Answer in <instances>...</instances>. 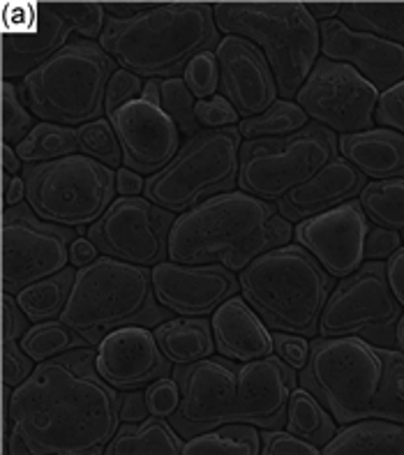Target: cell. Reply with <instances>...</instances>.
<instances>
[{"label": "cell", "mask_w": 404, "mask_h": 455, "mask_svg": "<svg viewBox=\"0 0 404 455\" xmlns=\"http://www.w3.org/2000/svg\"><path fill=\"white\" fill-rule=\"evenodd\" d=\"M98 349L42 361L21 387H5V449L12 455L107 453L121 427V395L102 379Z\"/></svg>", "instance_id": "6da1fadb"}, {"label": "cell", "mask_w": 404, "mask_h": 455, "mask_svg": "<svg viewBox=\"0 0 404 455\" xmlns=\"http://www.w3.org/2000/svg\"><path fill=\"white\" fill-rule=\"evenodd\" d=\"M296 227L277 204L248 192H226L176 218L169 236V261L190 266L218 264L241 273L257 257L284 248Z\"/></svg>", "instance_id": "7a4b0ae2"}, {"label": "cell", "mask_w": 404, "mask_h": 455, "mask_svg": "<svg viewBox=\"0 0 404 455\" xmlns=\"http://www.w3.org/2000/svg\"><path fill=\"white\" fill-rule=\"evenodd\" d=\"M219 28L208 3L153 5L132 19H107L99 46L141 79H176L194 56L218 52Z\"/></svg>", "instance_id": "3957f363"}, {"label": "cell", "mask_w": 404, "mask_h": 455, "mask_svg": "<svg viewBox=\"0 0 404 455\" xmlns=\"http://www.w3.org/2000/svg\"><path fill=\"white\" fill-rule=\"evenodd\" d=\"M169 319L171 312L157 300L150 268L104 254L76 268L75 287L60 315V322L88 347H98L107 335L125 326L155 329Z\"/></svg>", "instance_id": "277c9868"}, {"label": "cell", "mask_w": 404, "mask_h": 455, "mask_svg": "<svg viewBox=\"0 0 404 455\" xmlns=\"http://www.w3.org/2000/svg\"><path fill=\"white\" fill-rule=\"evenodd\" d=\"M241 294L273 333L317 338L335 277L305 248L289 243L261 254L238 273Z\"/></svg>", "instance_id": "5b68a950"}, {"label": "cell", "mask_w": 404, "mask_h": 455, "mask_svg": "<svg viewBox=\"0 0 404 455\" xmlns=\"http://www.w3.org/2000/svg\"><path fill=\"white\" fill-rule=\"evenodd\" d=\"M213 12L219 33L245 37L259 46L280 98L294 100L321 52V26L305 3H218Z\"/></svg>", "instance_id": "8992f818"}, {"label": "cell", "mask_w": 404, "mask_h": 455, "mask_svg": "<svg viewBox=\"0 0 404 455\" xmlns=\"http://www.w3.org/2000/svg\"><path fill=\"white\" fill-rule=\"evenodd\" d=\"M118 69L99 42L72 40L17 84L23 104L42 123L81 127L107 114V88Z\"/></svg>", "instance_id": "52a82bcc"}, {"label": "cell", "mask_w": 404, "mask_h": 455, "mask_svg": "<svg viewBox=\"0 0 404 455\" xmlns=\"http://www.w3.org/2000/svg\"><path fill=\"white\" fill-rule=\"evenodd\" d=\"M386 375V347L363 338H312L298 384L314 395L340 426L372 419Z\"/></svg>", "instance_id": "ba28073f"}, {"label": "cell", "mask_w": 404, "mask_h": 455, "mask_svg": "<svg viewBox=\"0 0 404 455\" xmlns=\"http://www.w3.org/2000/svg\"><path fill=\"white\" fill-rule=\"evenodd\" d=\"M242 134L236 127L202 130L178 156L146 179L144 196L164 211L183 215L213 196L234 192L241 176Z\"/></svg>", "instance_id": "9c48e42d"}, {"label": "cell", "mask_w": 404, "mask_h": 455, "mask_svg": "<svg viewBox=\"0 0 404 455\" xmlns=\"http://www.w3.org/2000/svg\"><path fill=\"white\" fill-rule=\"evenodd\" d=\"M26 199L35 215L51 225L88 234L115 202V172L76 153L60 160L26 164Z\"/></svg>", "instance_id": "30bf717a"}, {"label": "cell", "mask_w": 404, "mask_h": 455, "mask_svg": "<svg viewBox=\"0 0 404 455\" xmlns=\"http://www.w3.org/2000/svg\"><path fill=\"white\" fill-rule=\"evenodd\" d=\"M337 141V134L319 123L289 137L242 141L238 190L277 204L340 156Z\"/></svg>", "instance_id": "8fae6325"}, {"label": "cell", "mask_w": 404, "mask_h": 455, "mask_svg": "<svg viewBox=\"0 0 404 455\" xmlns=\"http://www.w3.org/2000/svg\"><path fill=\"white\" fill-rule=\"evenodd\" d=\"M402 306L388 284L384 261H365L353 275L335 284L323 307L321 338H363L369 345L395 349Z\"/></svg>", "instance_id": "7c38bea8"}, {"label": "cell", "mask_w": 404, "mask_h": 455, "mask_svg": "<svg viewBox=\"0 0 404 455\" xmlns=\"http://www.w3.org/2000/svg\"><path fill=\"white\" fill-rule=\"evenodd\" d=\"M76 231L51 225L28 204L3 211V294L17 296L30 284L65 271Z\"/></svg>", "instance_id": "4fadbf2b"}, {"label": "cell", "mask_w": 404, "mask_h": 455, "mask_svg": "<svg viewBox=\"0 0 404 455\" xmlns=\"http://www.w3.org/2000/svg\"><path fill=\"white\" fill-rule=\"evenodd\" d=\"M176 218L146 196H118L86 238L104 257L153 268L169 261V236Z\"/></svg>", "instance_id": "5bb4252c"}, {"label": "cell", "mask_w": 404, "mask_h": 455, "mask_svg": "<svg viewBox=\"0 0 404 455\" xmlns=\"http://www.w3.org/2000/svg\"><path fill=\"white\" fill-rule=\"evenodd\" d=\"M381 92L360 72L346 63L319 58L305 86L296 95L312 123L335 134H358L375 130Z\"/></svg>", "instance_id": "9a60e30c"}, {"label": "cell", "mask_w": 404, "mask_h": 455, "mask_svg": "<svg viewBox=\"0 0 404 455\" xmlns=\"http://www.w3.org/2000/svg\"><path fill=\"white\" fill-rule=\"evenodd\" d=\"M171 377L178 381L180 404L169 416V423L185 442L225 423H236V361L210 356L190 365H173Z\"/></svg>", "instance_id": "2e32d148"}, {"label": "cell", "mask_w": 404, "mask_h": 455, "mask_svg": "<svg viewBox=\"0 0 404 455\" xmlns=\"http://www.w3.org/2000/svg\"><path fill=\"white\" fill-rule=\"evenodd\" d=\"M369 218L358 199L342 206L314 215L298 222L294 241L305 248L321 268L335 280H345L365 264V238H368Z\"/></svg>", "instance_id": "e0dca14e"}, {"label": "cell", "mask_w": 404, "mask_h": 455, "mask_svg": "<svg viewBox=\"0 0 404 455\" xmlns=\"http://www.w3.org/2000/svg\"><path fill=\"white\" fill-rule=\"evenodd\" d=\"M123 148V167L144 176H155L183 148L178 125L164 111L146 100H132L109 116Z\"/></svg>", "instance_id": "ac0fdd59"}, {"label": "cell", "mask_w": 404, "mask_h": 455, "mask_svg": "<svg viewBox=\"0 0 404 455\" xmlns=\"http://www.w3.org/2000/svg\"><path fill=\"white\" fill-rule=\"evenodd\" d=\"M150 275L160 306L176 317H208L241 291L236 273L218 264L162 261L150 268Z\"/></svg>", "instance_id": "d6986e66"}, {"label": "cell", "mask_w": 404, "mask_h": 455, "mask_svg": "<svg viewBox=\"0 0 404 455\" xmlns=\"http://www.w3.org/2000/svg\"><path fill=\"white\" fill-rule=\"evenodd\" d=\"M215 56L219 63V95L234 104L241 121L261 116L277 102L275 76L259 46L245 37L226 35Z\"/></svg>", "instance_id": "ffe728a7"}, {"label": "cell", "mask_w": 404, "mask_h": 455, "mask_svg": "<svg viewBox=\"0 0 404 455\" xmlns=\"http://www.w3.org/2000/svg\"><path fill=\"white\" fill-rule=\"evenodd\" d=\"M98 372L115 391H139L173 372L171 361L162 354L155 333L144 326H125L99 342Z\"/></svg>", "instance_id": "44dd1931"}, {"label": "cell", "mask_w": 404, "mask_h": 455, "mask_svg": "<svg viewBox=\"0 0 404 455\" xmlns=\"http://www.w3.org/2000/svg\"><path fill=\"white\" fill-rule=\"evenodd\" d=\"M296 384L298 370L275 354L238 363L236 423H250L259 430H282Z\"/></svg>", "instance_id": "7402d4cb"}, {"label": "cell", "mask_w": 404, "mask_h": 455, "mask_svg": "<svg viewBox=\"0 0 404 455\" xmlns=\"http://www.w3.org/2000/svg\"><path fill=\"white\" fill-rule=\"evenodd\" d=\"M321 26V53L335 63L352 65L379 92L391 91L404 81V44H395L369 33H358L340 21Z\"/></svg>", "instance_id": "603a6c76"}, {"label": "cell", "mask_w": 404, "mask_h": 455, "mask_svg": "<svg viewBox=\"0 0 404 455\" xmlns=\"http://www.w3.org/2000/svg\"><path fill=\"white\" fill-rule=\"evenodd\" d=\"M72 42V28L51 5H33L26 28H5L3 33V79H26L49 58Z\"/></svg>", "instance_id": "cb8c5ba5"}, {"label": "cell", "mask_w": 404, "mask_h": 455, "mask_svg": "<svg viewBox=\"0 0 404 455\" xmlns=\"http://www.w3.org/2000/svg\"><path fill=\"white\" fill-rule=\"evenodd\" d=\"M365 173L358 172L352 162L337 156L329 162L321 172L305 185L289 192L284 199L277 202V211L291 225H298L303 220H310L314 215H321L326 211L342 206V204L358 199L365 190Z\"/></svg>", "instance_id": "d4e9b609"}, {"label": "cell", "mask_w": 404, "mask_h": 455, "mask_svg": "<svg viewBox=\"0 0 404 455\" xmlns=\"http://www.w3.org/2000/svg\"><path fill=\"white\" fill-rule=\"evenodd\" d=\"M213 323L215 347L219 356L248 363L257 358H265L275 354L273 331L264 323V319L252 310L248 300L234 296L210 315Z\"/></svg>", "instance_id": "484cf974"}, {"label": "cell", "mask_w": 404, "mask_h": 455, "mask_svg": "<svg viewBox=\"0 0 404 455\" xmlns=\"http://www.w3.org/2000/svg\"><path fill=\"white\" fill-rule=\"evenodd\" d=\"M340 156L368 179H404V134L391 127H375L368 132L342 134Z\"/></svg>", "instance_id": "4316f807"}, {"label": "cell", "mask_w": 404, "mask_h": 455, "mask_svg": "<svg viewBox=\"0 0 404 455\" xmlns=\"http://www.w3.org/2000/svg\"><path fill=\"white\" fill-rule=\"evenodd\" d=\"M326 455H404V423L363 419L337 430Z\"/></svg>", "instance_id": "83f0119b"}, {"label": "cell", "mask_w": 404, "mask_h": 455, "mask_svg": "<svg viewBox=\"0 0 404 455\" xmlns=\"http://www.w3.org/2000/svg\"><path fill=\"white\" fill-rule=\"evenodd\" d=\"M153 333L162 354L173 365L196 363L218 352L213 323L206 317H171L169 322L155 326Z\"/></svg>", "instance_id": "f1b7e54d"}, {"label": "cell", "mask_w": 404, "mask_h": 455, "mask_svg": "<svg viewBox=\"0 0 404 455\" xmlns=\"http://www.w3.org/2000/svg\"><path fill=\"white\" fill-rule=\"evenodd\" d=\"M185 451V439L169 419L148 416L141 423H123L107 446V455H176Z\"/></svg>", "instance_id": "f546056e"}, {"label": "cell", "mask_w": 404, "mask_h": 455, "mask_svg": "<svg viewBox=\"0 0 404 455\" xmlns=\"http://www.w3.org/2000/svg\"><path fill=\"white\" fill-rule=\"evenodd\" d=\"M335 426L337 421L333 419V414L307 388L300 387L291 393L284 430L323 451L330 444V439L337 435Z\"/></svg>", "instance_id": "4dcf8cb0"}, {"label": "cell", "mask_w": 404, "mask_h": 455, "mask_svg": "<svg viewBox=\"0 0 404 455\" xmlns=\"http://www.w3.org/2000/svg\"><path fill=\"white\" fill-rule=\"evenodd\" d=\"M76 280V268L67 266L65 271L56 273V275L40 280V283L30 284L23 291H19L17 300L21 310L28 315L33 323L51 322V319H60L65 306H67L72 287Z\"/></svg>", "instance_id": "1f68e13d"}, {"label": "cell", "mask_w": 404, "mask_h": 455, "mask_svg": "<svg viewBox=\"0 0 404 455\" xmlns=\"http://www.w3.org/2000/svg\"><path fill=\"white\" fill-rule=\"evenodd\" d=\"M340 21L358 33L404 44V3H342Z\"/></svg>", "instance_id": "d6a6232c"}, {"label": "cell", "mask_w": 404, "mask_h": 455, "mask_svg": "<svg viewBox=\"0 0 404 455\" xmlns=\"http://www.w3.org/2000/svg\"><path fill=\"white\" fill-rule=\"evenodd\" d=\"M141 100L157 104L178 125L183 139H192L194 134L202 132V125H199L194 114L196 98L192 95V91L180 76H176V79L146 81Z\"/></svg>", "instance_id": "836d02e7"}, {"label": "cell", "mask_w": 404, "mask_h": 455, "mask_svg": "<svg viewBox=\"0 0 404 455\" xmlns=\"http://www.w3.org/2000/svg\"><path fill=\"white\" fill-rule=\"evenodd\" d=\"M259 427L250 423H225L210 433L185 442V455H257L261 453Z\"/></svg>", "instance_id": "e575fe53"}, {"label": "cell", "mask_w": 404, "mask_h": 455, "mask_svg": "<svg viewBox=\"0 0 404 455\" xmlns=\"http://www.w3.org/2000/svg\"><path fill=\"white\" fill-rule=\"evenodd\" d=\"M76 153H79V132L75 127L56 125V123H37L33 132L17 146V156L26 164L60 160Z\"/></svg>", "instance_id": "d590c367"}, {"label": "cell", "mask_w": 404, "mask_h": 455, "mask_svg": "<svg viewBox=\"0 0 404 455\" xmlns=\"http://www.w3.org/2000/svg\"><path fill=\"white\" fill-rule=\"evenodd\" d=\"M358 202L375 227L404 231V179L372 180Z\"/></svg>", "instance_id": "8d00e7d4"}, {"label": "cell", "mask_w": 404, "mask_h": 455, "mask_svg": "<svg viewBox=\"0 0 404 455\" xmlns=\"http://www.w3.org/2000/svg\"><path fill=\"white\" fill-rule=\"evenodd\" d=\"M310 118L303 111L298 102L291 100H277L271 109L264 111L261 116L245 118L241 121L238 130L242 134V141H252V139H277L289 137V134L300 132L303 127L310 125Z\"/></svg>", "instance_id": "74e56055"}, {"label": "cell", "mask_w": 404, "mask_h": 455, "mask_svg": "<svg viewBox=\"0 0 404 455\" xmlns=\"http://www.w3.org/2000/svg\"><path fill=\"white\" fill-rule=\"evenodd\" d=\"M19 345L35 363H42V361L72 352V349H79V347H88V342L69 326H65L60 319H51V322L33 323L28 333L19 340Z\"/></svg>", "instance_id": "f35d334b"}, {"label": "cell", "mask_w": 404, "mask_h": 455, "mask_svg": "<svg viewBox=\"0 0 404 455\" xmlns=\"http://www.w3.org/2000/svg\"><path fill=\"white\" fill-rule=\"evenodd\" d=\"M76 132H79V153L102 162L111 169L123 167L121 141H118V134L109 118H99V121L76 127Z\"/></svg>", "instance_id": "ab89813d"}, {"label": "cell", "mask_w": 404, "mask_h": 455, "mask_svg": "<svg viewBox=\"0 0 404 455\" xmlns=\"http://www.w3.org/2000/svg\"><path fill=\"white\" fill-rule=\"evenodd\" d=\"M372 419L404 423V352L398 347L386 349V375Z\"/></svg>", "instance_id": "60d3db41"}, {"label": "cell", "mask_w": 404, "mask_h": 455, "mask_svg": "<svg viewBox=\"0 0 404 455\" xmlns=\"http://www.w3.org/2000/svg\"><path fill=\"white\" fill-rule=\"evenodd\" d=\"M35 118L19 95V86L3 81V144L19 146L33 132Z\"/></svg>", "instance_id": "b9f144b4"}, {"label": "cell", "mask_w": 404, "mask_h": 455, "mask_svg": "<svg viewBox=\"0 0 404 455\" xmlns=\"http://www.w3.org/2000/svg\"><path fill=\"white\" fill-rule=\"evenodd\" d=\"M51 10L69 23V28L83 35V40L102 37L107 26L104 3H51Z\"/></svg>", "instance_id": "7bdbcfd3"}, {"label": "cell", "mask_w": 404, "mask_h": 455, "mask_svg": "<svg viewBox=\"0 0 404 455\" xmlns=\"http://www.w3.org/2000/svg\"><path fill=\"white\" fill-rule=\"evenodd\" d=\"M183 81L196 100L213 98L219 91V63L215 52H203L192 58L183 72Z\"/></svg>", "instance_id": "ee69618b"}, {"label": "cell", "mask_w": 404, "mask_h": 455, "mask_svg": "<svg viewBox=\"0 0 404 455\" xmlns=\"http://www.w3.org/2000/svg\"><path fill=\"white\" fill-rule=\"evenodd\" d=\"M196 121L202 130H225V127L241 125V116L234 109V104L225 95H213V98L196 100L194 107Z\"/></svg>", "instance_id": "f6af8a7d"}, {"label": "cell", "mask_w": 404, "mask_h": 455, "mask_svg": "<svg viewBox=\"0 0 404 455\" xmlns=\"http://www.w3.org/2000/svg\"><path fill=\"white\" fill-rule=\"evenodd\" d=\"M33 358L23 352L19 340L3 338V387L17 388L35 372Z\"/></svg>", "instance_id": "bcb514c9"}, {"label": "cell", "mask_w": 404, "mask_h": 455, "mask_svg": "<svg viewBox=\"0 0 404 455\" xmlns=\"http://www.w3.org/2000/svg\"><path fill=\"white\" fill-rule=\"evenodd\" d=\"M144 79L127 69L118 68L114 72L109 81V88H107V116L114 114L115 109H121L123 104L132 102L144 95Z\"/></svg>", "instance_id": "7dc6e473"}, {"label": "cell", "mask_w": 404, "mask_h": 455, "mask_svg": "<svg viewBox=\"0 0 404 455\" xmlns=\"http://www.w3.org/2000/svg\"><path fill=\"white\" fill-rule=\"evenodd\" d=\"M261 453L265 455H317L321 449L296 437L289 430H264L261 435Z\"/></svg>", "instance_id": "c3c4849f"}, {"label": "cell", "mask_w": 404, "mask_h": 455, "mask_svg": "<svg viewBox=\"0 0 404 455\" xmlns=\"http://www.w3.org/2000/svg\"><path fill=\"white\" fill-rule=\"evenodd\" d=\"M146 400H148L150 414L169 419L180 404L178 381L173 377H162V379L153 381L150 387H146Z\"/></svg>", "instance_id": "681fc988"}, {"label": "cell", "mask_w": 404, "mask_h": 455, "mask_svg": "<svg viewBox=\"0 0 404 455\" xmlns=\"http://www.w3.org/2000/svg\"><path fill=\"white\" fill-rule=\"evenodd\" d=\"M375 121L379 123V127H391L395 132L404 134V81H400L391 91L381 92Z\"/></svg>", "instance_id": "f907efd6"}, {"label": "cell", "mask_w": 404, "mask_h": 455, "mask_svg": "<svg viewBox=\"0 0 404 455\" xmlns=\"http://www.w3.org/2000/svg\"><path fill=\"white\" fill-rule=\"evenodd\" d=\"M275 342V356H280L294 370H303L310 358V338L296 333H273Z\"/></svg>", "instance_id": "816d5d0a"}, {"label": "cell", "mask_w": 404, "mask_h": 455, "mask_svg": "<svg viewBox=\"0 0 404 455\" xmlns=\"http://www.w3.org/2000/svg\"><path fill=\"white\" fill-rule=\"evenodd\" d=\"M402 234L395 229L372 227L365 238V261H384L391 259L392 254L402 248Z\"/></svg>", "instance_id": "f5cc1de1"}, {"label": "cell", "mask_w": 404, "mask_h": 455, "mask_svg": "<svg viewBox=\"0 0 404 455\" xmlns=\"http://www.w3.org/2000/svg\"><path fill=\"white\" fill-rule=\"evenodd\" d=\"M28 315L21 310L17 296L3 294V338H12V340H21L23 335L30 329Z\"/></svg>", "instance_id": "db71d44e"}, {"label": "cell", "mask_w": 404, "mask_h": 455, "mask_svg": "<svg viewBox=\"0 0 404 455\" xmlns=\"http://www.w3.org/2000/svg\"><path fill=\"white\" fill-rule=\"evenodd\" d=\"M150 414L148 400H146V391H125V395H121V421L123 423H141L146 421Z\"/></svg>", "instance_id": "11a10c76"}, {"label": "cell", "mask_w": 404, "mask_h": 455, "mask_svg": "<svg viewBox=\"0 0 404 455\" xmlns=\"http://www.w3.org/2000/svg\"><path fill=\"white\" fill-rule=\"evenodd\" d=\"M386 273L392 294L400 300V306L404 307V248H400L398 252L392 254L391 259L386 261Z\"/></svg>", "instance_id": "9f6ffc18"}, {"label": "cell", "mask_w": 404, "mask_h": 455, "mask_svg": "<svg viewBox=\"0 0 404 455\" xmlns=\"http://www.w3.org/2000/svg\"><path fill=\"white\" fill-rule=\"evenodd\" d=\"M115 188H118L121 196H139L146 190V180L141 173L121 167L115 172Z\"/></svg>", "instance_id": "6f0895ef"}, {"label": "cell", "mask_w": 404, "mask_h": 455, "mask_svg": "<svg viewBox=\"0 0 404 455\" xmlns=\"http://www.w3.org/2000/svg\"><path fill=\"white\" fill-rule=\"evenodd\" d=\"M23 196H26V180H23V176L3 173V206H19V204H23Z\"/></svg>", "instance_id": "680465c9"}, {"label": "cell", "mask_w": 404, "mask_h": 455, "mask_svg": "<svg viewBox=\"0 0 404 455\" xmlns=\"http://www.w3.org/2000/svg\"><path fill=\"white\" fill-rule=\"evenodd\" d=\"M99 257V250L92 245L88 238H76L69 248V264L75 268H81V266H88Z\"/></svg>", "instance_id": "91938a15"}, {"label": "cell", "mask_w": 404, "mask_h": 455, "mask_svg": "<svg viewBox=\"0 0 404 455\" xmlns=\"http://www.w3.org/2000/svg\"><path fill=\"white\" fill-rule=\"evenodd\" d=\"M150 7H153L150 3H104V10L109 12V17L115 19H132L148 12Z\"/></svg>", "instance_id": "94428289"}, {"label": "cell", "mask_w": 404, "mask_h": 455, "mask_svg": "<svg viewBox=\"0 0 404 455\" xmlns=\"http://www.w3.org/2000/svg\"><path fill=\"white\" fill-rule=\"evenodd\" d=\"M307 12H310L312 17L321 19L323 21H330V19L335 17H340V12H342V3H305Z\"/></svg>", "instance_id": "6125c7cd"}, {"label": "cell", "mask_w": 404, "mask_h": 455, "mask_svg": "<svg viewBox=\"0 0 404 455\" xmlns=\"http://www.w3.org/2000/svg\"><path fill=\"white\" fill-rule=\"evenodd\" d=\"M21 157L17 156V148L3 144V173H10V176H17L21 172Z\"/></svg>", "instance_id": "be15d7a7"}, {"label": "cell", "mask_w": 404, "mask_h": 455, "mask_svg": "<svg viewBox=\"0 0 404 455\" xmlns=\"http://www.w3.org/2000/svg\"><path fill=\"white\" fill-rule=\"evenodd\" d=\"M398 349H402L404 352V315L398 323Z\"/></svg>", "instance_id": "e7e4bbea"}, {"label": "cell", "mask_w": 404, "mask_h": 455, "mask_svg": "<svg viewBox=\"0 0 404 455\" xmlns=\"http://www.w3.org/2000/svg\"><path fill=\"white\" fill-rule=\"evenodd\" d=\"M402 241H404V231H402Z\"/></svg>", "instance_id": "03108f58"}]
</instances>
